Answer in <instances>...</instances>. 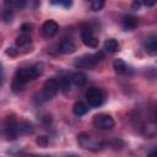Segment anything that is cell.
I'll use <instances>...</instances> for the list:
<instances>
[{
  "label": "cell",
  "mask_w": 157,
  "mask_h": 157,
  "mask_svg": "<svg viewBox=\"0 0 157 157\" xmlns=\"http://www.w3.org/2000/svg\"><path fill=\"white\" fill-rule=\"evenodd\" d=\"M77 144L81 148L88 151H99L103 147V141L88 132H80L77 135Z\"/></svg>",
  "instance_id": "obj_1"
},
{
  "label": "cell",
  "mask_w": 157,
  "mask_h": 157,
  "mask_svg": "<svg viewBox=\"0 0 157 157\" xmlns=\"http://www.w3.org/2000/svg\"><path fill=\"white\" fill-rule=\"evenodd\" d=\"M44 71V65L42 63H36L28 67H21L16 71V76H18L20 78H22L26 83L28 81H32L34 78H37L38 76H40Z\"/></svg>",
  "instance_id": "obj_2"
},
{
  "label": "cell",
  "mask_w": 157,
  "mask_h": 157,
  "mask_svg": "<svg viewBox=\"0 0 157 157\" xmlns=\"http://www.w3.org/2000/svg\"><path fill=\"white\" fill-rule=\"evenodd\" d=\"M103 58H104V55H103L102 52H97L94 54H86V55H82V56L77 58L75 60L74 65L77 66V67H92L97 63H99Z\"/></svg>",
  "instance_id": "obj_3"
},
{
  "label": "cell",
  "mask_w": 157,
  "mask_h": 157,
  "mask_svg": "<svg viewBox=\"0 0 157 157\" xmlns=\"http://www.w3.org/2000/svg\"><path fill=\"white\" fill-rule=\"evenodd\" d=\"M86 99L91 107H99L104 102V93L97 87H91L86 92Z\"/></svg>",
  "instance_id": "obj_4"
},
{
  "label": "cell",
  "mask_w": 157,
  "mask_h": 157,
  "mask_svg": "<svg viewBox=\"0 0 157 157\" xmlns=\"http://www.w3.org/2000/svg\"><path fill=\"white\" fill-rule=\"evenodd\" d=\"M4 135L7 140H15L18 135V123L15 118L7 117L4 124Z\"/></svg>",
  "instance_id": "obj_5"
},
{
  "label": "cell",
  "mask_w": 157,
  "mask_h": 157,
  "mask_svg": "<svg viewBox=\"0 0 157 157\" xmlns=\"http://www.w3.org/2000/svg\"><path fill=\"white\" fill-rule=\"evenodd\" d=\"M81 38L85 45L90 47V48H96L98 47V39L97 37L93 34V31L90 26H82L81 28Z\"/></svg>",
  "instance_id": "obj_6"
},
{
  "label": "cell",
  "mask_w": 157,
  "mask_h": 157,
  "mask_svg": "<svg viewBox=\"0 0 157 157\" xmlns=\"http://www.w3.org/2000/svg\"><path fill=\"white\" fill-rule=\"evenodd\" d=\"M93 124L98 129L107 130V129H112L114 126V120L108 114H97L93 118Z\"/></svg>",
  "instance_id": "obj_7"
},
{
  "label": "cell",
  "mask_w": 157,
  "mask_h": 157,
  "mask_svg": "<svg viewBox=\"0 0 157 157\" xmlns=\"http://www.w3.org/2000/svg\"><path fill=\"white\" fill-rule=\"evenodd\" d=\"M59 90H60V87H59L58 78L53 77V78H49V80L45 81L43 92H44V94H45L48 98H52V97H54V96L58 93Z\"/></svg>",
  "instance_id": "obj_8"
},
{
  "label": "cell",
  "mask_w": 157,
  "mask_h": 157,
  "mask_svg": "<svg viewBox=\"0 0 157 157\" xmlns=\"http://www.w3.org/2000/svg\"><path fill=\"white\" fill-rule=\"evenodd\" d=\"M58 29H59V26H58V23H56L55 21H53V20L45 21L44 25H43V27H42L43 34H44L45 37H48V38H49V37H53L54 34H56Z\"/></svg>",
  "instance_id": "obj_9"
},
{
  "label": "cell",
  "mask_w": 157,
  "mask_h": 157,
  "mask_svg": "<svg viewBox=\"0 0 157 157\" xmlns=\"http://www.w3.org/2000/svg\"><path fill=\"white\" fill-rule=\"evenodd\" d=\"M121 26L126 31H131L139 26V18L134 15H126L121 20Z\"/></svg>",
  "instance_id": "obj_10"
},
{
  "label": "cell",
  "mask_w": 157,
  "mask_h": 157,
  "mask_svg": "<svg viewBox=\"0 0 157 157\" xmlns=\"http://www.w3.org/2000/svg\"><path fill=\"white\" fill-rule=\"evenodd\" d=\"M144 48L148 54L157 53V36H150L144 42Z\"/></svg>",
  "instance_id": "obj_11"
},
{
  "label": "cell",
  "mask_w": 157,
  "mask_h": 157,
  "mask_svg": "<svg viewBox=\"0 0 157 157\" xmlns=\"http://www.w3.org/2000/svg\"><path fill=\"white\" fill-rule=\"evenodd\" d=\"M59 50L64 54H71L76 50V45L71 39H64L59 44Z\"/></svg>",
  "instance_id": "obj_12"
},
{
  "label": "cell",
  "mask_w": 157,
  "mask_h": 157,
  "mask_svg": "<svg viewBox=\"0 0 157 157\" xmlns=\"http://www.w3.org/2000/svg\"><path fill=\"white\" fill-rule=\"evenodd\" d=\"M71 82L76 86H83L86 82H87V76L85 72L82 71H77L75 74H72L71 76Z\"/></svg>",
  "instance_id": "obj_13"
},
{
  "label": "cell",
  "mask_w": 157,
  "mask_h": 157,
  "mask_svg": "<svg viewBox=\"0 0 157 157\" xmlns=\"http://www.w3.org/2000/svg\"><path fill=\"white\" fill-rule=\"evenodd\" d=\"M25 86H26V82L22 78H20L18 76L15 75L13 78H12V82H11V90H12V92L18 93V92H21L25 88Z\"/></svg>",
  "instance_id": "obj_14"
},
{
  "label": "cell",
  "mask_w": 157,
  "mask_h": 157,
  "mask_svg": "<svg viewBox=\"0 0 157 157\" xmlns=\"http://www.w3.org/2000/svg\"><path fill=\"white\" fill-rule=\"evenodd\" d=\"M104 49H105L107 52H109V53H115V52L119 50V43L117 42V39L109 38V39H107L105 43H104Z\"/></svg>",
  "instance_id": "obj_15"
},
{
  "label": "cell",
  "mask_w": 157,
  "mask_h": 157,
  "mask_svg": "<svg viewBox=\"0 0 157 157\" xmlns=\"http://www.w3.org/2000/svg\"><path fill=\"white\" fill-rule=\"evenodd\" d=\"M113 69H114V71H115L118 75H121V74H124V72L126 71L128 66H126V64H125L124 60H121V59H115L114 63H113Z\"/></svg>",
  "instance_id": "obj_16"
},
{
  "label": "cell",
  "mask_w": 157,
  "mask_h": 157,
  "mask_svg": "<svg viewBox=\"0 0 157 157\" xmlns=\"http://www.w3.org/2000/svg\"><path fill=\"white\" fill-rule=\"evenodd\" d=\"M72 110H74V113L76 115L81 117V115H85L88 112V107L85 103H82V102H76L74 104V107H72Z\"/></svg>",
  "instance_id": "obj_17"
},
{
  "label": "cell",
  "mask_w": 157,
  "mask_h": 157,
  "mask_svg": "<svg viewBox=\"0 0 157 157\" xmlns=\"http://www.w3.org/2000/svg\"><path fill=\"white\" fill-rule=\"evenodd\" d=\"M70 80H71V78H69V77H66V76H60V77L58 78L59 87H60V90H61L63 92H67V91L70 90Z\"/></svg>",
  "instance_id": "obj_18"
},
{
  "label": "cell",
  "mask_w": 157,
  "mask_h": 157,
  "mask_svg": "<svg viewBox=\"0 0 157 157\" xmlns=\"http://www.w3.org/2000/svg\"><path fill=\"white\" fill-rule=\"evenodd\" d=\"M28 44H31V37L29 36H27V34H21V36H18L17 38H16V45L17 47H26V45H28Z\"/></svg>",
  "instance_id": "obj_19"
},
{
  "label": "cell",
  "mask_w": 157,
  "mask_h": 157,
  "mask_svg": "<svg viewBox=\"0 0 157 157\" xmlns=\"http://www.w3.org/2000/svg\"><path fill=\"white\" fill-rule=\"evenodd\" d=\"M32 131V125L28 121H21L18 123V134L23 135V134H28Z\"/></svg>",
  "instance_id": "obj_20"
},
{
  "label": "cell",
  "mask_w": 157,
  "mask_h": 157,
  "mask_svg": "<svg viewBox=\"0 0 157 157\" xmlns=\"http://www.w3.org/2000/svg\"><path fill=\"white\" fill-rule=\"evenodd\" d=\"M90 6H91V10H93V11H99V10L104 6V1H103V0H93V1H91Z\"/></svg>",
  "instance_id": "obj_21"
},
{
  "label": "cell",
  "mask_w": 157,
  "mask_h": 157,
  "mask_svg": "<svg viewBox=\"0 0 157 157\" xmlns=\"http://www.w3.org/2000/svg\"><path fill=\"white\" fill-rule=\"evenodd\" d=\"M36 142H37V145H39L40 147H47V145H48V137L44 136V135H40V136H38V137L36 139Z\"/></svg>",
  "instance_id": "obj_22"
},
{
  "label": "cell",
  "mask_w": 157,
  "mask_h": 157,
  "mask_svg": "<svg viewBox=\"0 0 157 157\" xmlns=\"http://www.w3.org/2000/svg\"><path fill=\"white\" fill-rule=\"evenodd\" d=\"M11 18H12V11L11 10H6L4 12V15H2V20L6 23H9V22H11Z\"/></svg>",
  "instance_id": "obj_23"
},
{
  "label": "cell",
  "mask_w": 157,
  "mask_h": 157,
  "mask_svg": "<svg viewBox=\"0 0 157 157\" xmlns=\"http://www.w3.org/2000/svg\"><path fill=\"white\" fill-rule=\"evenodd\" d=\"M52 4H55V5H63V6H65V7H69V6H71V1H52Z\"/></svg>",
  "instance_id": "obj_24"
},
{
  "label": "cell",
  "mask_w": 157,
  "mask_h": 157,
  "mask_svg": "<svg viewBox=\"0 0 157 157\" xmlns=\"http://www.w3.org/2000/svg\"><path fill=\"white\" fill-rule=\"evenodd\" d=\"M31 28H32V25H31V23H23L22 27H21V29H22L23 32H26V31H31Z\"/></svg>",
  "instance_id": "obj_25"
},
{
  "label": "cell",
  "mask_w": 157,
  "mask_h": 157,
  "mask_svg": "<svg viewBox=\"0 0 157 157\" xmlns=\"http://www.w3.org/2000/svg\"><path fill=\"white\" fill-rule=\"evenodd\" d=\"M140 6H141V2H140V1H134L132 5H131V9H132V10H139Z\"/></svg>",
  "instance_id": "obj_26"
},
{
  "label": "cell",
  "mask_w": 157,
  "mask_h": 157,
  "mask_svg": "<svg viewBox=\"0 0 157 157\" xmlns=\"http://www.w3.org/2000/svg\"><path fill=\"white\" fill-rule=\"evenodd\" d=\"M6 53H7V54H10V55H12V56H15V55L17 54V53L15 52V49H13V48H9V50H7Z\"/></svg>",
  "instance_id": "obj_27"
},
{
  "label": "cell",
  "mask_w": 157,
  "mask_h": 157,
  "mask_svg": "<svg viewBox=\"0 0 157 157\" xmlns=\"http://www.w3.org/2000/svg\"><path fill=\"white\" fill-rule=\"evenodd\" d=\"M155 4H156V1H147V0L144 1V5H145V6H153Z\"/></svg>",
  "instance_id": "obj_28"
},
{
  "label": "cell",
  "mask_w": 157,
  "mask_h": 157,
  "mask_svg": "<svg viewBox=\"0 0 157 157\" xmlns=\"http://www.w3.org/2000/svg\"><path fill=\"white\" fill-rule=\"evenodd\" d=\"M147 157H157V151H153V152H151Z\"/></svg>",
  "instance_id": "obj_29"
},
{
  "label": "cell",
  "mask_w": 157,
  "mask_h": 157,
  "mask_svg": "<svg viewBox=\"0 0 157 157\" xmlns=\"http://www.w3.org/2000/svg\"><path fill=\"white\" fill-rule=\"evenodd\" d=\"M69 157H74V156H69Z\"/></svg>",
  "instance_id": "obj_30"
}]
</instances>
